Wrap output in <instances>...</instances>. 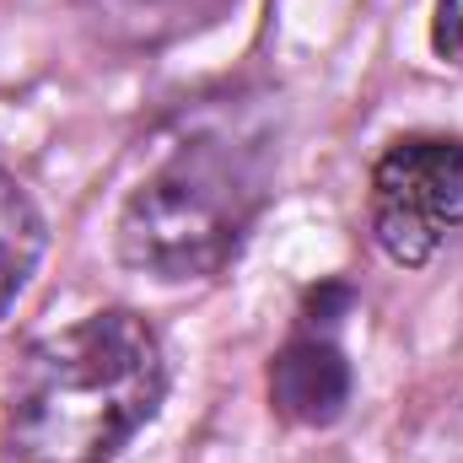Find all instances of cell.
<instances>
[{
	"label": "cell",
	"mask_w": 463,
	"mask_h": 463,
	"mask_svg": "<svg viewBox=\"0 0 463 463\" xmlns=\"http://www.w3.org/2000/svg\"><path fill=\"white\" fill-rule=\"evenodd\" d=\"M335 329H340V318L324 313V291H318L313 307L302 313L297 335L269 361V404L291 426H335L345 415L355 377H350V361Z\"/></svg>",
	"instance_id": "obj_4"
},
{
	"label": "cell",
	"mask_w": 463,
	"mask_h": 463,
	"mask_svg": "<svg viewBox=\"0 0 463 463\" xmlns=\"http://www.w3.org/2000/svg\"><path fill=\"white\" fill-rule=\"evenodd\" d=\"M167 355L156 329L109 307L27 350L11 404L5 442L16 463H109L162 410Z\"/></svg>",
	"instance_id": "obj_1"
},
{
	"label": "cell",
	"mask_w": 463,
	"mask_h": 463,
	"mask_svg": "<svg viewBox=\"0 0 463 463\" xmlns=\"http://www.w3.org/2000/svg\"><path fill=\"white\" fill-rule=\"evenodd\" d=\"M237 0H81L92 33L114 49H167L216 27Z\"/></svg>",
	"instance_id": "obj_5"
},
{
	"label": "cell",
	"mask_w": 463,
	"mask_h": 463,
	"mask_svg": "<svg viewBox=\"0 0 463 463\" xmlns=\"http://www.w3.org/2000/svg\"><path fill=\"white\" fill-rule=\"evenodd\" d=\"M431 43L442 60H453L463 71V0H437V27H431Z\"/></svg>",
	"instance_id": "obj_7"
},
{
	"label": "cell",
	"mask_w": 463,
	"mask_h": 463,
	"mask_svg": "<svg viewBox=\"0 0 463 463\" xmlns=\"http://www.w3.org/2000/svg\"><path fill=\"white\" fill-rule=\"evenodd\" d=\"M38 259H43V216L27 200V189L0 167V318L22 297Z\"/></svg>",
	"instance_id": "obj_6"
},
{
	"label": "cell",
	"mask_w": 463,
	"mask_h": 463,
	"mask_svg": "<svg viewBox=\"0 0 463 463\" xmlns=\"http://www.w3.org/2000/svg\"><path fill=\"white\" fill-rule=\"evenodd\" d=\"M372 237L377 248L420 269L463 237V140L404 135L372 167Z\"/></svg>",
	"instance_id": "obj_3"
},
{
	"label": "cell",
	"mask_w": 463,
	"mask_h": 463,
	"mask_svg": "<svg viewBox=\"0 0 463 463\" xmlns=\"http://www.w3.org/2000/svg\"><path fill=\"white\" fill-rule=\"evenodd\" d=\"M269 194L264 140L200 129L178 140L118 211V253L151 280L222 275Z\"/></svg>",
	"instance_id": "obj_2"
}]
</instances>
